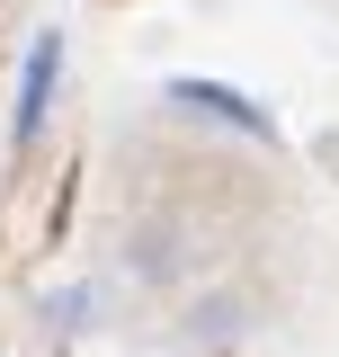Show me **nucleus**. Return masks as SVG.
Here are the masks:
<instances>
[]
</instances>
